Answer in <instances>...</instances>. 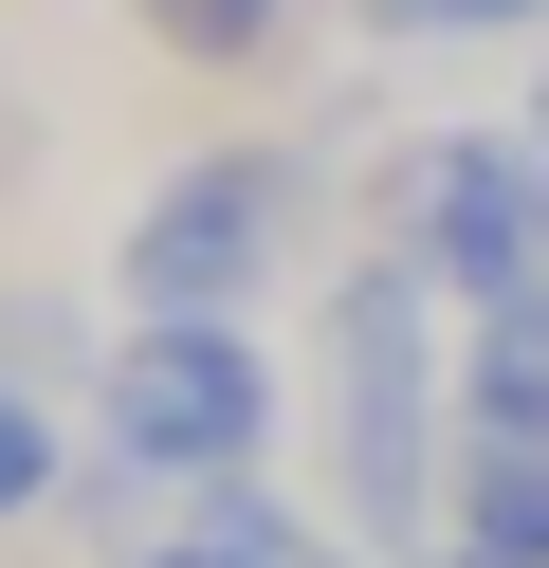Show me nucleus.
Returning a JSON list of instances; mask_svg holds the SVG:
<instances>
[{
    "instance_id": "obj_1",
    "label": "nucleus",
    "mask_w": 549,
    "mask_h": 568,
    "mask_svg": "<svg viewBox=\"0 0 549 568\" xmlns=\"http://www.w3.org/2000/svg\"><path fill=\"white\" fill-rule=\"evenodd\" d=\"M421 294H439V275L403 257V239L329 294V514H348L366 550H403L421 495H439V348H421Z\"/></svg>"
},
{
    "instance_id": "obj_2",
    "label": "nucleus",
    "mask_w": 549,
    "mask_h": 568,
    "mask_svg": "<svg viewBox=\"0 0 549 568\" xmlns=\"http://www.w3.org/2000/svg\"><path fill=\"white\" fill-rule=\"evenodd\" d=\"M256 440H275V348H256V312H129V348H110V477H256Z\"/></svg>"
},
{
    "instance_id": "obj_3",
    "label": "nucleus",
    "mask_w": 549,
    "mask_h": 568,
    "mask_svg": "<svg viewBox=\"0 0 549 568\" xmlns=\"http://www.w3.org/2000/svg\"><path fill=\"white\" fill-rule=\"evenodd\" d=\"M403 257L439 275V294H549V129H439V148H403L385 184Z\"/></svg>"
},
{
    "instance_id": "obj_4",
    "label": "nucleus",
    "mask_w": 549,
    "mask_h": 568,
    "mask_svg": "<svg viewBox=\"0 0 549 568\" xmlns=\"http://www.w3.org/2000/svg\"><path fill=\"white\" fill-rule=\"evenodd\" d=\"M275 239H293V165L275 148H202V165H165V184L129 202L110 294H129V312H256Z\"/></svg>"
},
{
    "instance_id": "obj_5",
    "label": "nucleus",
    "mask_w": 549,
    "mask_h": 568,
    "mask_svg": "<svg viewBox=\"0 0 549 568\" xmlns=\"http://www.w3.org/2000/svg\"><path fill=\"white\" fill-rule=\"evenodd\" d=\"M458 404H476V440H549V294H495V312H476Z\"/></svg>"
},
{
    "instance_id": "obj_6",
    "label": "nucleus",
    "mask_w": 549,
    "mask_h": 568,
    "mask_svg": "<svg viewBox=\"0 0 549 568\" xmlns=\"http://www.w3.org/2000/svg\"><path fill=\"white\" fill-rule=\"evenodd\" d=\"M458 550L476 568H549V440H476L458 458Z\"/></svg>"
},
{
    "instance_id": "obj_7",
    "label": "nucleus",
    "mask_w": 549,
    "mask_h": 568,
    "mask_svg": "<svg viewBox=\"0 0 549 568\" xmlns=\"http://www.w3.org/2000/svg\"><path fill=\"white\" fill-rule=\"evenodd\" d=\"M146 568H312V531H293V514H275L256 477H220V495H202V514H183V531H165Z\"/></svg>"
},
{
    "instance_id": "obj_8",
    "label": "nucleus",
    "mask_w": 549,
    "mask_h": 568,
    "mask_svg": "<svg viewBox=\"0 0 549 568\" xmlns=\"http://www.w3.org/2000/svg\"><path fill=\"white\" fill-rule=\"evenodd\" d=\"M385 55H439V38H549V0H366Z\"/></svg>"
},
{
    "instance_id": "obj_9",
    "label": "nucleus",
    "mask_w": 549,
    "mask_h": 568,
    "mask_svg": "<svg viewBox=\"0 0 549 568\" xmlns=\"http://www.w3.org/2000/svg\"><path fill=\"white\" fill-rule=\"evenodd\" d=\"M275 19H293V0H146V38H165V55H220V74H238Z\"/></svg>"
},
{
    "instance_id": "obj_10",
    "label": "nucleus",
    "mask_w": 549,
    "mask_h": 568,
    "mask_svg": "<svg viewBox=\"0 0 549 568\" xmlns=\"http://www.w3.org/2000/svg\"><path fill=\"white\" fill-rule=\"evenodd\" d=\"M55 477H73V458H55V404H37V385L0 367V514H37Z\"/></svg>"
},
{
    "instance_id": "obj_11",
    "label": "nucleus",
    "mask_w": 549,
    "mask_h": 568,
    "mask_svg": "<svg viewBox=\"0 0 549 568\" xmlns=\"http://www.w3.org/2000/svg\"><path fill=\"white\" fill-rule=\"evenodd\" d=\"M421 568H476V550H421Z\"/></svg>"
},
{
    "instance_id": "obj_12",
    "label": "nucleus",
    "mask_w": 549,
    "mask_h": 568,
    "mask_svg": "<svg viewBox=\"0 0 549 568\" xmlns=\"http://www.w3.org/2000/svg\"><path fill=\"white\" fill-rule=\"evenodd\" d=\"M531 129H549V92H531Z\"/></svg>"
}]
</instances>
